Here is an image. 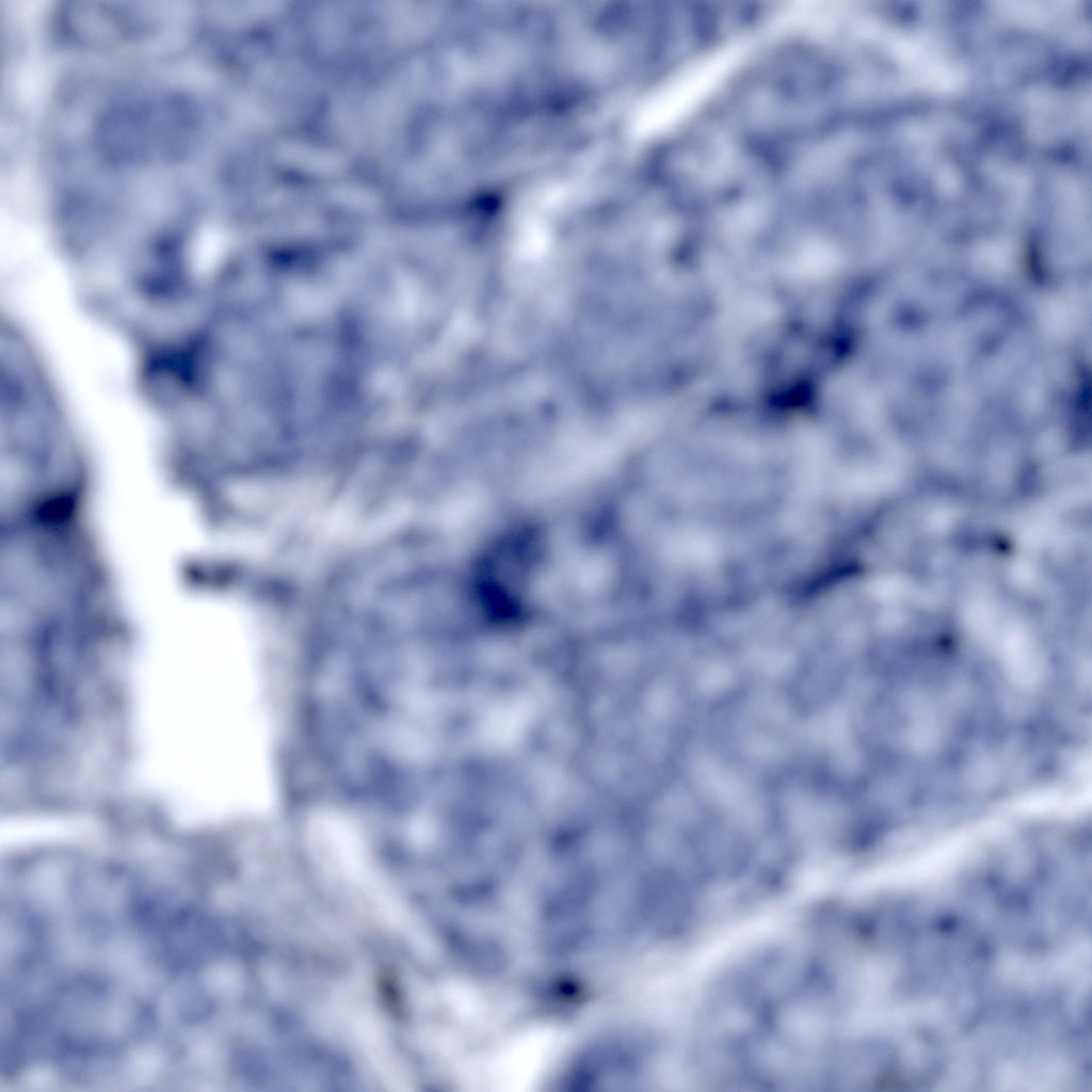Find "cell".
Masks as SVG:
<instances>
[{"mask_svg": "<svg viewBox=\"0 0 1092 1092\" xmlns=\"http://www.w3.org/2000/svg\"><path fill=\"white\" fill-rule=\"evenodd\" d=\"M200 109L177 95H148L110 106L98 119L95 136L101 155L114 164L175 160L194 145Z\"/></svg>", "mask_w": 1092, "mask_h": 1092, "instance_id": "1", "label": "cell"}]
</instances>
